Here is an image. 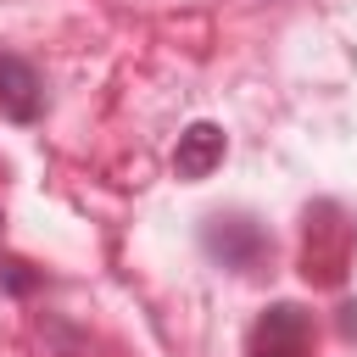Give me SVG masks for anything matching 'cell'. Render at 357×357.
I'll return each mask as SVG.
<instances>
[{
    "instance_id": "cell-3",
    "label": "cell",
    "mask_w": 357,
    "mask_h": 357,
    "mask_svg": "<svg viewBox=\"0 0 357 357\" xmlns=\"http://www.w3.org/2000/svg\"><path fill=\"white\" fill-rule=\"evenodd\" d=\"M223 151H229V139H223V128L218 123H190L184 134H178V145H173V173L178 178H212L218 173V162H223Z\"/></svg>"
},
{
    "instance_id": "cell-4",
    "label": "cell",
    "mask_w": 357,
    "mask_h": 357,
    "mask_svg": "<svg viewBox=\"0 0 357 357\" xmlns=\"http://www.w3.org/2000/svg\"><path fill=\"white\" fill-rule=\"evenodd\" d=\"M206 245H212V251H218L229 268H251V262L268 251V240H262L251 223H240V218H229V223L218 218V223L206 229Z\"/></svg>"
},
{
    "instance_id": "cell-2",
    "label": "cell",
    "mask_w": 357,
    "mask_h": 357,
    "mask_svg": "<svg viewBox=\"0 0 357 357\" xmlns=\"http://www.w3.org/2000/svg\"><path fill=\"white\" fill-rule=\"evenodd\" d=\"M0 112L11 123H33L45 112V78L28 56H0Z\"/></svg>"
},
{
    "instance_id": "cell-1",
    "label": "cell",
    "mask_w": 357,
    "mask_h": 357,
    "mask_svg": "<svg viewBox=\"0 0 357 357\" xmlns=\"http://www.w3.org/2000/svg\"><path fill=\"white\" fill-rule=\"evenodd\" d=\"M245 351L251 357H307L312 351V324L296 301H273L262 307V318L251 324L245 335Z\"/></svg>"
},
{
    "instance_id": "cell-5",
    "label": "cell",
    "mask_w": 357,
    "mask_h": 357,
    "mask_svg": "<svg viewBox=\"0 0 357 357\" xmlns=\"http://www.w3.org/2000/svg\"><path fill=\"white\" fill-rule=\"evenodd\" d=\"M0 284H6L11 296H28V290L39 284V273H28L22 262H11V257H6V262H0Z\"/></svg>"
}]
</instances>
